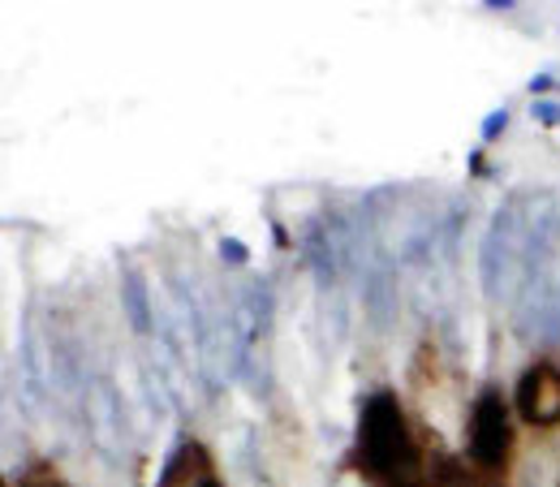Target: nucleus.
<instances>
[{"instance_id": "f257e3e1", "label": "nucleus", "mask_w": 560, "mask_h": 487, "mask_svg": "<svg viewBox=\"0 0 560 487\" xmlns=\"http://www.w3.org/2000/svg\"><path fill=\"white\" fill-rule=\"evenodd\" d=\"M350 462L371 487H431V457L422 453L393 389H380L362 402Z\"/></svg>"}, {"instance_id": "f03ea898", "label": "nucleus", "mask_w": 560, "mask_h": 487, "mask_svg": "<svg viewBox=\"0 0 560 487\" xmlns=\"http://www.w3.org/2000/svg\"><path fill=\"white\" fill-rule=\"evenodd\" d=\"M513 444H517V431H513V410H509L504 393L483 389L470 406V422H466V466L475 475L504 479V471L513 462Z\"/></svg>"}, {"instance_id": "7ed1b4c3", "label": "nucleus", "mask_w": 560, "mask_h": 487, "mask_svg": "<svg viewBox=\"0 0 560 487\" xmlns=\"http://www.w3.org/2000/svg\"><path fill=\"white\" fill-rule=\"evenodd\" d=\"M513 415L526 427H560V367L552 358H535L513 384Z\"/></svg>"}, {"instance_id": "20e7f679", "label": "nucleus", "mask_w": 560, "mask_h": 487, "mask_svg": "<svg viewBox=\"0 0 560 487\" xmlns=\"http://www.w3.org/2000/svg\"><path fill=\"white\" fill-rule=\"evenodd\" d=\"M211 475H215L211 453L199 444V440H190V444H182V449H177V457L164 466L160 487H199L203 479H211Z\"/></svg>"}, {"instance_id": "39448f33", "label": "nucleus", "mask_w": 560, "mask_h": 487, "mask_svg": "<svg viewBox=\"0 0 560 487\" xmlns=\"http://www.w3.org/2000/svg\"><path fill=\"white\" fill-rule=\"evenodd\" d=\"M126 302H130V311H135V328H139V333H147V302H142L139 273H126Z\"/></svg>"}, {"instance_id": "423d86ee", "label": "nucleus", "mask_w": 560, "mask_h": 487, "mask_svg": "<svg viewBox=\"0 0 560 487\" xmlns=\"http://www.w3.org/2000/svg\"><path fill=\"white\" fill-rule=\"evenodd\" d=\"M220 255H224L229 264H246V255H250V251H246L237 237H224V242H220Z\"/></svg>"}, {"instance_id": "0eeeda50", "label": "nucleus", "mask_w": 560, "mask_h": 487, "mask_svg": "<svg viewBox=\"0 0 560 487\" xmlns=\"http://www.w3.org/2000/svg\"><path fill=\"white\" fill-rule=\"evenodd\" d=\"M535 117H544L548 126H560V104H552V100H544V104H535Z\"/></svg>"}, {"instance_id": "6e6552de", "label": "nucleus", "mask_w": 560, "mask_h": 487, "mask_svg": "<svg viewBox=\"0 0 560 487\" xmlns=\"http://www.w3.org/2000/svg\"><path fill=\"white\" fill-rule=\"evenodd\" d=\"M504 126H509V113H491L488 117V126H483V139H495V135H500V130H504Z\"/></svg>"}, {"instance_id": "1a4fd4ad", "label": "nucleus", "mask_w": 560, "mask_h": 487, "mask_svg": "<svg viewBox=\"0 0 560 487\" xmlns=\"http://www.w3.org/2000/svg\"><path fill=\"white\" fill-rule=\"evenodd\" d=\"M552 86H557V82H552V78H548V73H544V78H535V82H530V91H535V95H548V91H552Z\"/></svg>"}, {"instance_id": "9d476101", "label": "nucleus", "mask_w": 560, "mask_h": 487, "mask_svg": "<svg viewBox=\"0 0 560 487\" xmlns=\"http://www.w3.org/2000/svg\"><path fill=\"white\" fill-rule=\"evenodd\" d=\"M470 475H475V471H470ZM470 487H504V484H500V479H488V475H475Z\"/></svg>"}, {"instance_id": "9b49d317", "label": "nucleus", "mask_w": 560, "mask_h": 487, "mask_svg": "<svg viewBox=\"0 0 560 487\" xmlns=\"http://www.w3.org/2000/svg\"><path fill=\"white\" fill-rule=\"evenodd\" d=\"M199 487H224V484H220V479H215V475H211V479H203V484H199Z\"/></svg>"}]
</instances>
